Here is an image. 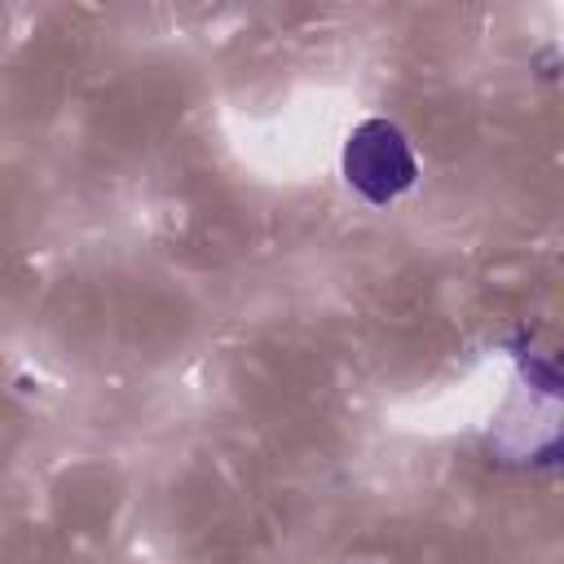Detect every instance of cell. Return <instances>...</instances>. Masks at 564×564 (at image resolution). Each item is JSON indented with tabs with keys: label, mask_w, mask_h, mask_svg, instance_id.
<instances>
[{
	"label": "cell",
	"mask_w": 564,
	"mask_h": 564,
	"mask_svg": "<svg viewBox=\"0 0 564 564\" xmlns=\"http://www.w3.org/2000/svg\"><path fill=\"white\" fill-rule=\"evenodd\" d=\"M344 176L357 194L370 203H388L414 185V154L401 137L397 123L388 119H366L344 150Z\"/></svg>",
	"instance_id": "cell-1"
}]
</instances>
